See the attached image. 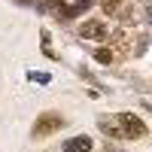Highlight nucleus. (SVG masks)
I'll use <instances>...</instances> for the list:
<instances>
[{
    "mask_svg": "<svg viewBox=\"0 0 152 152\" xmlns=\"http://www.w3.org/2000/svg\"><path fill=\"white\" fill-rule=\"evenodd\" d=\"M61 125H64V119H61V116H55V113H46V116H40V119H37V125H34V134H37V137H46V134L58 131Z\"/></svg>",
    "mask_w": 152,
    "mask_h": 152,
    "instance_id": "obj_1",
    "label": "nucleus"
},
{
    "mask_svg": "<svg viewBox=\"0 0 152 152\" xmlns=\"http://www.w3.org/2000/svg\"><path fill=\"white\" fill-rule=\"evenodd\" d=\"M94 58L100 61V64H110V61H113V52H110V49H97V52H94Z\"/></svg>",
    "mask_w": 152,
    "mask_h": 152,
    "instance_id": "obj_6",
    "label": "nucleus"
},
{
    "mask_svg": "<svg viewBox=\"0 0 152 152\" xmlns=\"http://www.w3.org/2000/svg\"><path fill=\"white\" fill-rule=\"evenodd\" d=\"M104 9H107V12H116V9H119V0H104Z\"/></svg>",
    "mask_w": 152,
    "mask_h": 152,
    "instance_id": "obj_7",
    "label": "nucleus"
},
{
    "mask_svg": "<svg viewBox=\"0 0 152 152\" xmlns=\"http://www.w3.org/2000/svg\"><path fill=\"white\" fill-rule=\"evenodd\" d=\"M88 149H91V140H88V137H73L64 146V152H88Z\"/></svg>",
    "mask_w": 152,
    "mask_h": 152,
    "instance_id": "obj_4",
    "label": "nucleus"
},
{
    "mask_svg": "<svg viewBox=\"0 0 152 152\" xmlns=\"http://www.w3.org/2000/svg\"><path fill=\"white\" fill-rule=\"evenodd\" d=\"M119 125H122V137H143V134H146L143 122L137 119V116H131V113H122V116H119Z\"/></svg>",
    "mask_w": 152,
    "mask_h": 152,
    "instance_id": "obj_2",
    "label": "nucleus"
},
{
    "mask_svg": "<svg viewBox=\"0 0 152 152\" xmlns=\"http://www.w3.org/2000/svg\"><path fill=\"white\" fill-rule=\"evenodd\" d=\"M55 12H58V18H73V15H79V9H76V6H64V3H55Z\"/></svg>",
    "mask_w": 152,
    "mask_h": 152,
    "instance_id": "obj_5",
    "label": "nucleus"
},
{
    "mask_svg": "<svg viewBox=\"0 0 152 152\" xmlns=\"http://www.w3.org/2000/svg\"><path fill=\"white\" fill-rule=\"evenodd\" d=\"M79 37L82 40H104L107 37V24L104 21H85L79 28Z\"/></svg>",
    "mask_w": 152,
    "mask_h": 152,
    "instance_id": "obj_3",
    "label": "nucleus"
},
{
    "mask_svg": "<svg viewBox=\"0 0 152 152\" xmlns=\"http://www.w3.org/2000/svg\"><path fill=\"white\" fill-rule=\"evenodd\" d=\"M91 3H94V0H76V9L82 12V9H88V6H91Z\"/></svg>",
    "mask_w": 152,
    "mask_h": 152,
    "instance_id": "obj_8",
    "label": "nucleus"
}]
</instances>
